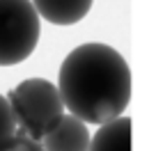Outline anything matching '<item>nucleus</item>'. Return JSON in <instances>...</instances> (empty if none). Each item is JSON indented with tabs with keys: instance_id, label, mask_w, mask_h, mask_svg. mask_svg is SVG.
<instances>
[{
	"instance_id": "nucleus-1",
	"label": "nucleus",
	"mask_w": 156,
	"mask_h": 151,
	"mask_svg": "<svg viewBox=\"0 0 156 151\" xmlns=\"http://www.w3.org/2000/svg\"><path fill=\"white\" fill-rule=\"evenodd\" d=\"M55 87L69 115L85 124H106L131 101V71L119 50L92 41L64 57Z\"/></svg>"
},
{
	"instance_id": "nucleus-2",
	"label": "nucleus",
	"mask_w": 156,
	"mask_h": 151,
	"mask_svg": "<svg viewBox=\"0 0 156 151\" xmlns=\"http://www.w3.org/2000/svg\"><path fill=\"white\" fill-rule=\"evenodd\" d=\"M16 122V131L39 142L53 124L64 115V103L53 83L44 78H28L19 83L7 96Z\"/></svg>"
},
{
	"instance_id": "nucleus-3",
	"label": "nucleus",
	"mask_w": 156,
	"mask_h": 151,
	"mask_svg": "<svg viewBox=\"0 0 156 151\" xmlns=\"http://www.w3.org/2000/svg\"><path fill=\"white\" fill-rule=\"evenodd\" d=\"M41 19L30 0H0V67H14L32 55Z\"/></svg>"
},
{
	"instance_id": "nucleus-4",
	"label": "nucleus",
	"mask_w": 156,
	"mask_h": 151,
	"mask_svg": "<svg viewBox=\"0 0 156 151\" xmlns=\"http://www.w3.org/2000/svg\"><path fill=\"white\" fill-rule=\"evenodd\" d=\"M39 144L44 151H87L90 149L87 124L73 115H62L48 133L39 137Z\"/></svg>"
},
{
	"instance_id": "nucleus-5",
	"label": "nucleus",
	"mask_w": 156,
	"mask_h": 151,
	"mask_svg": "<svg viewBox=\"0 0 156 151\" xmlns=\"http://www.w3.org/2000/svg\"><path fill=\"white\" fill-rule=\"evenodd\" d=\"M39 19L53 25H73L92 9V0H30Z\"/></svg>"
},
{
	"instance_id": "nucleus-6",
	"label": "nucleus",
	"mask_w": 156,
	"mask_h": 151,
	"mask_svg": "<svg viewBox=\"0 0 156 151\" xmlns=\"http://www.w3.org/2000/svg\"><path fill=\"white\" fill-rule=\"evenodd\" d=\"M99 131L90 137L87 151H131V119L115 117L106 124H99Z\"/></svg>"
},
{
	"instance_id": "nucleus-7",
	"label": "nucleus",
	"mask_w": 156,
	"mask_h": 151,
	"mask_svg": "<svg viewBox=\"0 0 156 151\" xmlns=\"http://www.w3.org/2000/svg\"><path fill=\"white\" fill-rule=\"evenodd\" d=\"M0 151H44V149H41V144L37 140H32V137L16 131L12 137L0 142Z\"/></svg>"
},
{
	"instance_id": "nucleus-8",
	"label": "nucleus",
	"mask_w": 156,
	"mask_h": 151,
	"mask_svg": "<svg viewBox=\"0 0 156 151\" xmlns=\"http://www.w3.org/2000/svg\"><path fill=\"white\" fill-rule=\"evenodd\" d=\"M16 133V122H14V115H12V108L7 103V96L0 94V142L12 137Z\"/></svg>"
}]
</instances>
